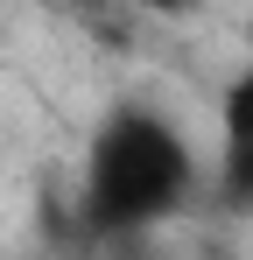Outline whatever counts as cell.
Listing matches in <instances>:
<instances>
[{
    "mask_svg": "<svg viewBox=\"0 0 253 260\" xmlns=\"http://www.w3.org/2000/svg\"><path fill=\"white\" fill-rule=\"evenodd\" d=\"M190 190V148L155 113H113L91 141L84 169V211L91 225H141L183 204Z\"/></svg>",
    "mask_w": 253,
    "mask_h": 260,
    "instance_id": "1",
    "label": "cell"
},
{
    "mask_svg": "<svg viewBox=\"0 0 253 260\" xmlns=\"http://www.w3.org/2000/svg\"><path fill=\"white\" fill-rule=\"evenodd\" d=\"M225 197L253 204V71L225 91Z\"/></svg>",
    "mask_w": 253,
    "mask_h": 260,
    "instance_id": "2",
    "label": "cell"
},
{
    "mask_svg": "<svg viewBox=\"0 0 253 260\" xmlns=\"http://www.w3.org/2000/svg\"><path fill=\"white\" fill-rule=\"evenodd\" d=\"M120 7H162V14H183L190 0H120Z\"/></svg>",
    "mask_w": 253,
    "mask_h": 260,
    "instance_id": "3",
    "label": "cell"
}]
</instances>
